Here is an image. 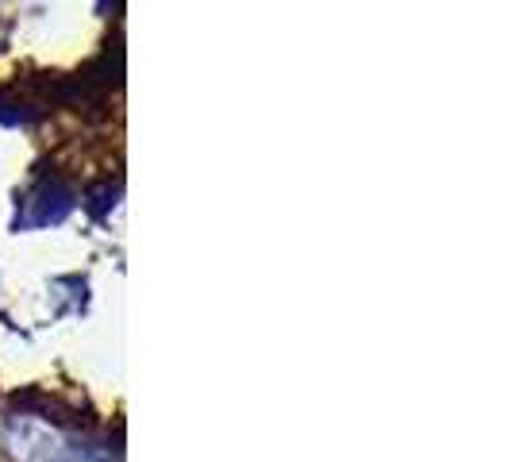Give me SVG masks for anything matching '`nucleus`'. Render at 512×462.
Segmentation results:
<instances>
[{
    "mask_svg": "<svg viewBox=\"0 0 512 462\" xmlns=\"http://www.w3.org/2000/svg\"><path fill=\"white\" fill-rule=\"evenodd\" d=\"M4 443H8L16 462H74L66 436L58 428H51L47 420H35V416H12Z\"/></svg>",
    "mask_w": 512,
    "mask_h": 462,
    "instance_id": "1",
    "label": "nucleus"
},
{
    "mask_svg": "<svg viewBox=\"0 0 512 462\" xmlns=\"http://www.w3.org/2000/svg\"><path fill=\"white\" fill-rule=\"evenodd\" d=\"M77 193L66 185L62 178H39L20 201V212H16V228H51V224H62L70 212H74Z\"/></svg>",
    "mask_w": 512,
    "mask_h": 462,
    "instance_id": "2",
    "label": "nucleus"
},
{
    "mask_svg": "<svg viewBox=\"0 0 512 462\" xmlns=\"http://www.w3.org/2000/svg\"><path fill=\"white\" fill-rule=\"evenodd\" d=\"M0 124H8V128H31V124H35V116H27L24 104L0 97Z\"/></svg>",
    "mask_w": 512,
    "mask_h": 462,
    "instance_id": "3",
    "label": "nucleus"
}]
</instances>
